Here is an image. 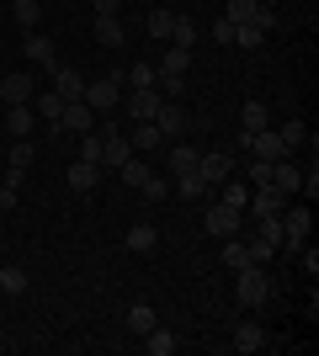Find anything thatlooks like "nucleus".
I'll use <instances>...</instances> for the list:
<instances>
[{
	"mask_svg": "<svg viewBox=\"0 0 319 356\" xmlns=\"http://www.w3.org/2000/svg\"><path fill=\"white\" fill-rule=\"evenodd\" d=\"M272 277H266V266H240L234 271V298H240L245 309H266L272 303Z\"/></svg>",
	"mask_w": 319,
	"mask_h": 356,
	"instance_id": "obj_1",
	"label": "nucleus"
},
{
	"mask_svg": "<svg viewBox=\"0 0 319 356\" xmlns=\"http://www.w3.org/2000/svg\"><path fill=\"white\" fill-rule=\"evenodd\" d=\"M122 86H128L122 74H101V80H85V96H80V102L91 106V112H112V106L122 102Z\"/></svg>",
	"mask_w": 319,
	"mask_h": 356,
	"instance_id": "obj_2",
	"label": "nucleus"
},
{
	"mask_svg": "<svg viewBox=\"0 0 319 356\" xmlns=\"http://www.w3.org/2000/svg\"><path fill=\"white\" fill-rule=\"evenodd\" d=\"M277 218H282V245H288V250H304V245H309V223H314V213H309V208H282Z\"/></svg>",
	"mask_w": 319,
	"mask_h": 356,
	"instance_id": "obj_3",
	"label": "nucleus"
},
{
	"mask_svg": "<svg viewBox=\"0 0 319 356\" xmlns=\"http://www.w3.org/2000/svg\"><path fill=\"white\" fill-rule=\"evenodd\" d=\"M197 176L208 181V186H224L229 176H240V165H234V154L213 149V154H197Z\"/></svg>",
	"mask_w": 319,
	"mask_h": 356,
	"instance_id": "obj_4",
	"label": "nucleus"
},
{
	"mask_svg": "<svg viewBox=\"0 0 319 356\" xmlns=\"http://www.w3.org/2000/svg\"><path fill=\"white\" fill-rule=\"evenodd\" d=\"M202 229H208L213 239H229V234H240V208H229V202H213V208L202 213Z\"/></svg>",
	"mask_w": 319,
	"mask_h": 356,
	"instance_id": "obj_5",
	"label": "nucleus"
},
{
	"mask_svg": "<svg viewBox=\"0 0 319 356\" xmlns=\"http://www.w3.org/2000/svg\"><path fill=\"white\" fill-rule=\"evenodd\" d=\"M245 208L256 213V218H277V213L288 208V192H277L272 181H266V186H250V202H245Z\"/></svg>",
	"mask_w": 319,
	"mask_h": 356,
	"instance_id": "obj_6",
	"label": "nucleus"
},
{
	"mask_svg": "<svg viewBox=\"0 0 319 356\" xmlns=\"http://www.w3.org/2000/svg\"><path fill=\"white\" fill-rule=\"evenodd\" d=\"M154 128H160V138H181L186 128H192V118H186L181 102H160V112H154Z\"/></svg>",
	"mask_w": 319,
	"mask_h": 356,
	"instance_id": "obj_7",
	"label": "nucleus"
},
{
	"mask_svg": "<svg viewBox=\"0 0 319 356\" xmlns=\"http://www.w3.org/2000/svg\"><path fill=\"white\" fill-rule=\"evenodd\" d=\"M128 154H133V138L117 134V128H106V134H101V170H117Z\"/></svg>",
	"mask_w": 319,
	"mask_h": 356,
	"instance_id": "obj_8",
	"label": "nucleus"
},
{
	"mask_svg": "<svg viewBox=\"0 0 319 356\" xmlns=\"http://www.w3.org/2000/svg\"><path fill=\"white\" fill-rule=\"evenodd\" d=\"M32 96H38V80H32V74H6V80H0V102L6 106H27Z\"/></svg>",
	"mask_w": 319,
	"mask_h": 356,
	"instance_id": "obj_9",
	"label": "nucleus"
},
{
	"mask_svg": "<svg viewBox=\"0 0 319 356\" xmlns=\"http://www.w3.org/2000/svg\"><path fill=\"white\" fill-rule=\"evenodd\" d=\"M32 112H38V118H43L48 122V128H54V134H59V118H64V96H59V90H38V96H32Z\"/></svg>",
	"mask_w": 319,
	"mask_h": 356,
	"instance_id": "obj_10",
	"label": "nucleus"
},
{
	"mask_svg": "<svg viewBox=\"0 0 319 356\" xmlns=\"http://www.w3.org/2000/svg\"><path fill=\"white\" fill-rule=\"evenodd\" d=\"M160 102H165V96H160V90H154V86L133 90V96H128V112H133V122H154V112H160Z\"/></svg>",
	"mask_w": 319,
	"mask_h": 356,
	"instance_id": "obj_11",
	"label": "nucleus"
},
{
	"mask_svg": "<svg viewBox=\"0 0 319 356\" xmlns=\"http://www.w3.org/2000/svg\"><path fill=\"white\" fill-rule=\"evenodd\" d=\"M59 128H69V134H91V128H96V112H91L85 102H64Z\"/></svg>",
	"mask_w": 319,
	"mask_h": 356,
	"instance_id": "obj_12",
	"label": "nucleus"
},
{
	"mask_svg": "<svg viewBox=\"0 0 319 356\" xmlns=\"http://www.w3.org/2000/svg\"><path fill=\"white\" fill-rule=\"evenodd\" d=\"M186 70H192V48H176V43H170V48H165V59L154 64V80H160V74H176V80H181Z\"/></svg>",
	"mask_w": 319,
	"mask_h": 356,
	"instance_id": "obj_13",
	"label": "nucleus"
},
{
	"mask_svg": "<svg viewBox=\"0 0 319 356\" xmlns=\"http://www.w3.org/2000/svg\"><path fill=\"white\" fill-rule=\"evenodd\" d=\"M6 128H11V138H32L38 112H32V106H6Z\"/></svg>",
	"mask_w": 319,
	"mask_h": 356,
	"instance_id": "obj_14",
	"label": "nucleus"
},
{
	"mask_svg": "<svg viewBox=\"0 0 319 356\" xmlns=\"http://www.w3.org/2000/svg\"><path fill=\"white\" fill-rule=\"evenodd\" d=\"M54 90H59L64 102H80V96H85V80H80V70H54Z\"/></svg>",
	"mask_w": 319,
	"mask_h": 356,
	"instance_id": "obj_15",
	"label": "nucleus"
},
{
	"mask_svg": "<svg viewBox=\"0 0 319 356\" xmlns=\"http://www.w3.org/2000/svg\"><path fill=\"white\" fill-rule=\"evenodd\" d=\"M138 341L149 346V356H170V351H176V335H170L165 325H149L144 335H138Z\"/></svg>",
	"mask_w": 319,
	"mask_h": 356,
	"instance_id": "obj_16",
	"label": "nucleus"
},
{
	"mask_svg": "<svg viewBox=\"0 0 319 356\" xmlns=\"http://www.w3.org/2000/svg\"><path fill=\"white\" fill-rule=\"evenodd\" d=\"M96 181H101V165H91V160H75V165H69V186H75V192H91Z\"/></svg>",
	"mask_w": 319,
	"mask_h": 356,
	"instance_id": "obj_17",
	"label": "nucleus"
},
{
	"mask_svg": "<svg viewBox=\"0 0 319 356\" xmlns=\"http://www.w3.org/2000/svg\"><path fill=\"white\" fill-rule=\"evenodd\" d=\"M122 38H128V32H122L117 16H96V43H101V48H117Z\"/></svg>",
	"mask_w": 319,
	"mask_h": 356,
	"instance_id": "obj_18",
	"label": "nucleus"
},
{
	"mask_svg": "<svg viewBox=\"0 0 319 356\" xmlns=\"http://www.w3.org/2000/svg\"><path fill=\"white\" fill-rule=\"evenodd\" d=\"M261 128H272V122H266V102H245V112H240V134H261Z\"/></svg>",
	"mask_w": 319,
	"mask_h": 356,
	"instance_id": "obj_19",
	"label": "nucleus"
},
{
	"mask_svg": "<svg viewBox=\"0 0 319 356\" xmlns=\"http://www.w3.org/2000/svg\"><path fill=\"white\" fill-rule=\"evenodd\" d=\"M154 239H160V229H154V223H133V229H128V250L144 255V250H154Z\"/></svg>",
	"mask_w": 319,
	"mask_h": 356,
	"instance_id": "obj_20",
	"label": "nucleus"
},
{
	"mask_svg": "<svg viewBox=\"0 0 319 356\" xmlns=\"http://www.w3.org/2000/svg\"><path fill=\"white\" fill-rule=\"evenodd\" d=\"M218 202H229V208H240V213H245V202H250V181L229 176V181H224V197H218Z\"/></svg>",
	"mask_w": 319,
	"mask_h": 356,
	"instance_id": "obj_21",
	"label": "nucleus"
},
{
	"mask_svg": "<svg viewBox=\"0 0 319 356\" xmlns=\"http://www.w3.org/2000/svg\"><path fill=\"white\" fill-rule=\"evenodd\" d=\"M117 176H122V181H128V186H144V181H149V176H154V170H149V165H144V160H138V154H128V160H122V165H117Z\"/></svg>",
	"mask_w": 319,
	"mask_h": 356,
	"instance_id": "obj_22",
	"label": "nucleus"
},
{
	"mask_svg": "<svg viewBox=\"0 0 319 356\" xmlns=\"http://www.w3.org/2000/svg\"><path fill=\"white\" fill-rule=\"evenodd\" d=\"M27 54H32V64H43V70H54V43H48L43 32H27Z\"/></svg>",
	"mask_w": 319,
	"mask_h": 356,
	"instance_id": "obj_23",
	"label": "nucleus"
},
{
	"mask_svg": "<svg viewBox=\"0 0 319 356\" xmlns=\"http://www.w3.org/2000/svg\"><path fill=\"white\" fill-rule=\"evenodd\" d=\"M256 11H261V0H229V6H224V22L240 27V22H256Z\"/></svg>",
	"mask_w": 319,
	"mask_h": 356,
	"instance_id": "obj_24",
	"label": "nucleus"
},
{
	"mask_svg": "<svg viewBox=\"0 0 319 356\" xmlns=\"http://www.w3.org/2000/svg\"><path fill=\"white\" fill-rule=\"evenodd\" d=\"M11 16H16V27H38V16H43V6L38 0H11Z\"/></svg>",
	"mask_w": 319,
	"mask_h": 356,
	"instance_id": "obj_25",
	"label": "nucleus"
},
{
	"mask_svg": "<svg viewBox=\"0 0 319 356\" xmlns=\"http://www.w3.org/2000/svg\"><path fill=\"white\" fill-rule=\"evenodd\" d=\"M176 192H181L186 202H197V197H208V181H202L197 170H186V176H176Z\"/></svg>",
	"mask_w": 319,
	"mask_h": 356,
	"instance_id": "obj_26",
	"label": "nucleus"
},
{
	"mask_svg": "<svg viewBox=\"0 0 319 356\" xmlns=\"http://www.w3.org/2000/svg\"><path fill=\"white\" fill-rule=\"evenodd\" d=\"M128 138H133V144H138V154H144V149H160V144H165L154 122H133V134H128Z\"/></svg>",
	"mask_w": 319,
	"mask_h": 356,
	"instance_id": "obj_27",
	"label": "nucleus"
},
{
	"mask_svg": "<svg viewBox=\"0 0 319 356\" xmlns=\"http://www.w3.org/2000/svg\"><path fill=\"white\" fill-rule=\"evenodd\" d=\"M170 170H176V176L197 170V149H192V144H176V149H170Z\"/></svg>",
	"mask_w": 319,
	"mask_h": 356,
	"instance_id": "obj_28",
	"label": "nucleus"
},
{
	"mask_svg": "<svg viewBox=\"0 0 319 356\" xmlns=\"http://www.w3.org/2000/svg\"><path fill=\"white\" fill-rule=\"evenodd\" d=\"M234 346H240V351H261V346H266L261 325H240V330H234Z\"/></svg>",
	"mask_w": 319,
	"mask_h": 356,
	"instance_id": "obj_29",
	"label": "nucleus"
},
{
	"mask_svg": "<svg viewBox=\"0 0 319 356\" xmlns=\"http://www.w3.org/2000/svg\"><path fill=\"white\" fill-rule=\"evenodd\" d=\"M27 282H32V277H27V271H22V266H6V271H0V287H6V293H27Z\"/></svg>",
	"mask_w": 319,
	"mask_h": 356,
	"instance_id": "obj_30",
	"label": "nucleus"
},
{
	"mask_svg": "<svg viewBox=\"0 0 319 356\" xmlns=\"http://www.w3.org/2000/svg\"><path fill=\"white\" fill-rule=\"evenodd\" d=\"M224 266H229V271H240V266H250V255H245V245H240V239H234V234L224 239Z\"/></svg>",
	"mask_w": 319,
	"mask_h": 356,
	"instance_id": "obj_31",
	"label": "nucleus"
},
{
	"mask_svg": "<svg viewBox=\"0 0 319 356\" xmlns=\"http://www.w3.org/2000/svg\"><path fill=\"white\" fill-rule=\"evenodd\" d=\"M234 43H240V48H261V43H266V32H261L256 22H240V27H234Z\"/></svg>",
	"mask_w": 319,
	"mask_h": 356,
	"instance_id": "obj_32",
	"label": "nucleus"
},
{
	"mask_svg": "<svg viewBox=\"0 0 319 356\" xmlns=\"http://www.w3.org/2000/svg\"><path fill=\"white\" fill-rule=\"evenodd\" d=\"M149 325H154V309H149V303H133V309H128V330H133V335H144Z\"/></svg>",
	"mask_w": 319,
	"mask_h": 356,
	"instance_id": "obj_33",
	"label": "nucleus"
},
{
	"mask_svg": "<svg viewBox=\"0 0 319 356\" xmlns=\"http://www.w3.org/2000/svg\"><path fill=\"white\" fill-rule=\"evenodd\" d=\"M192 38H197L192 16H176V27H170V43H176V48H192Z\"/></svg>",
	"mask_w": 319,
	"mask_h": 356,
	"instance_id": "obj_34",
	"label": "nucleus"
},
{
	"mask_svg": "<svg viewBox=\"0 0 319 356\" xmlns=\"http://www.w3.org/2000/svg\"><path fill=\"white\" fill-rule=\"evenodd\" d=\"M245 255H250V266H266V261H272V255H277V245H266V239H250V245H245Z\"/></svg>",
	"mask_w": 319,
	"mask_h": 356,
	"instance_id": "obj_35",
	"label": "nucleus"
},
{
	"mask_svg": "<svg viewBox=\"0 0 319 356\" xmlns=\"http://www.w3.org/2000/svg\"><path fill=\"white\" fill-rule=\"evenodd\" d=\"M122 80H128V86H133V90H144V86H154V64H144V59H138V64H133V70L122 74Z\"/></svg>",
	"mask_w": 319,
	"mask_h": 356,
	"instance_id": "obj_36",
	"label": "nucleus"
},
{
	"mask_svg": "<svg viewBox=\"0 0 319 356\" xmlns=\"http://www.w3.org/2000/svg\"><path fill=\"white\" fill-rule=\"evenodd\" d=\"M32 165V138H11V170H27Z\"/></svg>",
	"mask_w": 319,
	"mask_h": 356,
	"instance_id": "obj_37",
	"label": "nucleus"
},
{
	"mask_svg": "<svg viewBox=\"0 0 319 356\" xmlns=\"http://www.w3.org/2000/svg\"><path fill=\"white\" fill-rule=\"evenodd\" d=\"M80 160L101 165V134H80Z\"/></svg>",
	"mask_w": 319,
	"mask_h": 356,
	"instance_id": "obj_38",
	"label": "nucleus"
},
{
	"mask_svg": "<svg viewBox=\"0 0 319 356\" xmlns=\"http://www.w3.org/2000/svg\"><path fill=\"white\" fill-rule=\"evenodd\" d=\"M170 27H176V11H154L149 16V38H170Z\"/></svg>",
	"mask_w": 319,
	"mask_h": 356,
	"instance_id": "obj_39",
	"label": "nucleus"
},
{
	"mask_svg": "<svg viewBox=\"0 0 319 356\" xmlns=\"http://www.w3.org/2000/svg\"><path fill=\"white\" fill-rule=\"evenodd\" d=\"M304 134H309L304 122H282V128H277V138H282L288 149H298V144H304Z\"/></svg>",
	"mask_w": 319,
	"mask_h": 356,
	"instance_id": "obj_40",
	"label": "nucleus"
},
{
	"mask_svg": "<svg viewBox=\"0 0 319 356\" xmlns=\"http://www.w3.org/2000/svg\"><path fill=\"white\" fill-rule=\"evenodd\" d=\"M138 192L149 197V202H160V197L170 192V181H165V176H149V181H144V186H138Z\"/></svg>",
	"mask_w": 319,
	"mask_h": 356,
	"instance_id": "obj_41",
	"label": "nucleus"
},
{
	"mask_svg": "<svg viewBox=\"0 0 319 356\" xmlns=\"http://www.w3.org/2000/svg\"><path fill=\"white\" fill-rule=\"evenodd\" d=\"M261 239H266V245H282V218H261Z\"/></svg>",
	"mask_w": 319,
	"mask_h": 356,
	"instance_id": "obj_42",
	"label": "nucleus"
},
{
	"mask_svg": "<svg viewBox=\"0 0 319 356\" xmlns=\"http://www.w3.org/2000/svg\"><path fill=\"white\" fill-rule=\"evenodd\" d=\"M245 176H250V186H266V181H272V165H266V160H256L250 170H245Z\"/></svg>",
	"mask_w": 319,
	"mask_h": 356,
	"instance_id": "obj_43",
	"label": "nucleus"
},
{
	"mask_svg": "<svg viewBox=\"0 0 319 356\" xmlns=\"http://www.w3.org/2000/svg\"><path fill=\"white\" fill-rule=\"evenodd\" d=\"M6 213H16V186L0 181V218H6Z\"/></svg>",
	"mask_w": 319,
	"mask_h": 356,
	"instance_id": "obj_44",
	"label": "nucleus"
},
{
	"mask_svg": "<svg viewBox=\"0 0 319 356\" xmlns=\"http://www.w3.org/2000/svg\"><path fill=\"white\" fill-rule=\"evenodd\" d=\"M298 192H304L309 202H314V197H319V176H314V170H304V181H298Z\"/></svg>",
	"mask_w": 319,
	"mask_h": 356,
	"instance_id": "obj_45",
	"label": "nucleus"
},
{
	"mask_svg": "<svg viewBox=\"0 0 319 356\" xmlns=\"http://www.w3.org/2000/svg\"><path fill=\"white\" fill-rule=\"evenodd\" d=\"M213 38H218V43H234V22H224V16H218V22H213Z\"/></svg>",
	"mask_w": 319,
	"mask_h": 356,
	"instance_id": "obj_46",
	"label": "nucleus"
},
{
	"mask_svg": "<svg viewBox=\"0 0 319 356\" xmlns=\"http://www.w3.org/2000/svg\"><path fill=\"white\" fill-rule=\"evenodd\" d=\"M122 11V0H96V16H117Z\"/></svg>",
	"mask_w": 319,
	"mask_h": 356,
	"instance_id": "obj_47",
	"label": "nucleus"
},
{
	"mask_svg": "<svg viewBox=\"0 0 319 356\" xmlns=\"http://www.w3.org/2000/svg\"><path fill=\"white\" fill-rule=\"evenodd\" d=\"M0 118H6V102H0Z\"/></svg>",
	"mask_w": 319,
	"mask_h": 356,
	"instance_id": "obj_48",
	"label": "nucleus"
}]
</instances>
